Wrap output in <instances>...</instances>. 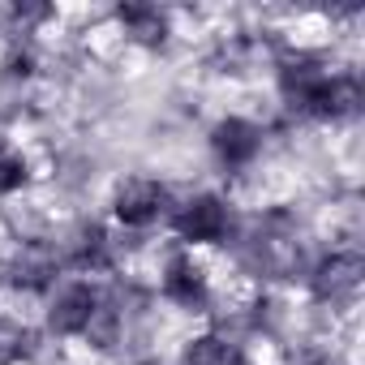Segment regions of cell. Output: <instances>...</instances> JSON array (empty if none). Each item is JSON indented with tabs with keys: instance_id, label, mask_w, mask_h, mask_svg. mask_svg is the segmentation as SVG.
<instances>
[{
	"instance_id": "cell-1",
	"label": "cell",
	"mask_w": 365,
	"mask_h": 365,
	"mask_svg": "<svg viewBox=\"0 0 365 365\" xmlns=\"http://www.w3.org/2000/svg\"><path fill=\"white\" fill-rule=\"evenodd\" d=\"M241 258L250 271L267 279H297L305 271V241L288 215H267L241 241Z\"/></svg>"
},
{
	"instance_id": "cell-2",
	"label": "cell",
	"mask_w": 365,
	"mask_h": 365,
	"mask_svg": "<svg viewBox=\"0 0 365 365\" xmlns=\"http://www.w3.org/2000/svg\"><path fill=\"white\" fill-rule=\"evenodd\" d=\"M172 232L180 237V245H224L237 232V215L228 207V198L220 194H194L180 207H172Z\"/></svg>"
},
{
	"instance_id": "cell-3",
	"label": "cell",
	"mask_w": 365,
	"mask_h": 365,
	"mask_svg": "<svg viewBox=\"0 0 365 365\" xmlns=\"http://www.w3.org/2000/svg\"><path fill=\"white\" fill-rule=\"evenodd\" d=\"M61 271H65V262H61L56 241H22L5 258L0 275H5V284L14 292H52L61 284Z\"/></svg>"
},
{
	"instance_id": "cell-4",
	"label": "cell",
	"mask_w": 365,
	"mask_h": 365,
	"mask_svg": "<svg viewBox=\"0 0 365 365\" xmlns=\"http://www.w3.org/2000/svg\"><path fill=\"white\" fill-rule=\"evenodd\" d=\"M112 215L125 228H150V224L172 215V194L155 176H129L112 194Z\"/></svg>"
},
{
	"instance_id": "cell-5",
	"label": "cell",
	"mask_w": 365,
	"mask_h": 365,
	"mask_svg": "<svg viewBox=\"0 0 365 365\" xmlns=\"http://www.w3.org/2000/svg\"><path fill=\"white\" fill-rule=\"evenodd\" d=\"M99 297H103V288H95L91 279H61L48 292V314H43L48 331L61 335V339H82Z\"/></svg>"
},
{
	"instance_id": "cell-6",
	"label": "cell",
	"mask_w": 365,
	"mask_h": 365,
	"mask_svg": "<svg viewBox=\"0 0 365 365\" xmlns=\"http://www.w3.org/2000/svg\"><path fill=\"white\" fill-rule=\"evenodd\" d=\"M361 279H365V267H361V254H352V250H335L309 267V292H314V301H322L331 309L352 305L361 297Z\"/></svg>"
},
{
	"instance_id": "cell-7",
	"label": "cell",
	"mask_w": 365,
	"mask_h": 365,
	"mask_svg": "<svg viewBox=\"0 0 365 365\" xmlns=\"http://www.w3.org/2000/svg\"><path fill=\"white\" fill-rule=\"evenodd\" d=\"M56 250H61V262L82 275H103L116 267V241H112L108 224H99V220L73 224L65 232V241H56Z\"/></svg>"
},
{
	"instance_id": "cell-8",
	"label": "cell",
	"mask_w": 365,
	"mask_h": 365,
	"mask_svg": "<svg viewBox=\"0 0 365 365\" xmlns=\"http://www.w3.org/2000/svg\"><path fill=\"white\" fill-rule=\"evenodd\" d=\"M159 292L163 301H172L176 309H194L202 314L211 305V279L202 271V262L194 254H172L159 271Z\"/></svg>"
},
{
	"instance_id": "cell-9",
	"label": "cell",
	"mask_w": 365,
	"mask_h": 365,
	"mask_svg": "<svg viewBox=\"0 0 365 365\" xmlns=\"http://www.w3.org/2000/svg\"><path fill=\"white\" fill-rule=\"evenodd\" d=\"M262 142H267L262 125H254V120H245V116H224V120L211 129V150H215L220 168H228V172L254 168V159L262 155Z\"/></svg>"
},
{
	"instance_id": "cell-10",
	"label": "cell",
	"mask_w": 365,
	"mask_h": 365,
	"mask_svg": "<svg viewBox=\"0 0 365 365\" xmlns=\"http://www.w3.org/2000/svg\"><path fill=\"white\" fill-rule=\"evenodd\" d=\"M116 22L142 48H163L168 35H172V22H168V14L159 5H120L116 9Z\"/></svg>"
},
{
	"instance_id": "cell-11",
	"label": "cell",
	"mask_w": 365,
	"mask_h": 365,
	"mask_svg": "<svg viewBox=\"0 0 365 365\" xmlns=\"http://www.w3.org/2000/svg\"><path fill=\"white\" fill-rule=\"evenodd\" d=\"M39 352V331L22 318L0 314V365H22Z\"/></svg>"
},
{
	"instance_id": "cell-12",
	"label": "cell",
	"mask_w": 365,
	"mask_h": 365,
	"mask_svg": "<svg viewBox=\"0 0 365 365\" xmlns=\"http://www.w3.org/2000/svg\"><path fill=\"white\" fill-rule=\"evenodd\" d=\"M185 365H245V352H241L237 339H228V335H220V331H207V335L190 339Z\"/></svg>"
},
{
	"instance_id": "cell-13",
	"label": "cell",
	"mask_w": 365,
	"mask_h": 365,
	"mask_svg": "<svg viewBox=\"0 0 365 365\" xmlns=\"http://www.w3.org/2000/svg\"><path fill=\"white\" fill-rule=\"evenodd\" d=\"M31 185V163L18 150H0V198H14Z\"/></svg>"
},
{
	"instance_id": "cell-14",
	"label": "cell",
	"mask_w": 365,
	"mask_h": 365,
	"mask_svg": "<svg viewBox=\"0 0 365 365\" xmlns=\"http://www.w3.org/2000/svg\"><path fill=\"white\" fill-rule=\"evenodd\" d=\"M35 48H26V43H14L9 48V56H5V78H31L35 73Z\"/></svg>"
},
{
	"instance_id": "cell-15",
	"label": "cell",
	"mask_w": 365,
	"mask_h": 365,
	"mask_svg": "<svg viewBox=\"0 0 365 365\" xmlns=\"http://www.w3.org/2000/svg\"><path fill=\"white\" fill-rule=\"evenodd\" d=\"M9 18H14V22L22 26V35H26L35 22H48V18H52V9H43V5H14V9H9Z\"/></svg>"
},
{
	"instance_id": "cell-16",
	"label": "cell",
	"mask_w": 365,
	"mask_h": 365,
	"mask_svg": "<svg viewBox=\"0 0 365 365\" xmlns=\"http://www.w3.org/2000/svg\"><path fill=\"white\" fill-rule=\"evenodd\" d=\"M297 365H331V361H327L322 352H301V356H297Z\"/></svg>"
},
{
	"instance_id": "cell-17",
	"label": "cell",
	"mask_w": 365,
	"mask_h": 365,
	"mask_svg": "<svg viewBox=\"0 0 365 365\" xmlns=\"http://www.w3.org/2000/svg\"><path fill=\"white\" fill-rule=\"evenodd\" d=\"M133 365H159V361H133Z\"/></svg>"
}]
</instances>
